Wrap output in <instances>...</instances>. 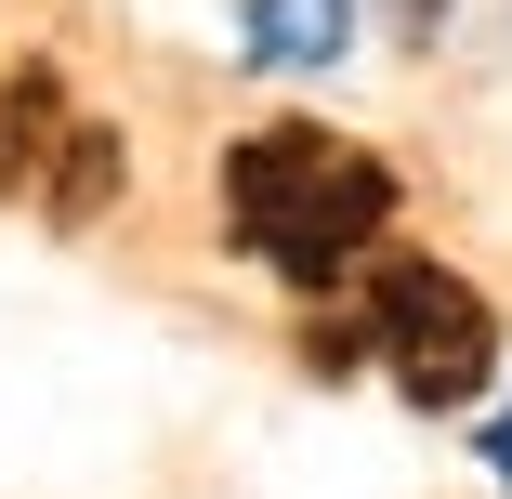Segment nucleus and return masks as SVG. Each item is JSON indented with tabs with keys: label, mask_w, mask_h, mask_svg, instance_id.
I'll return each mask as SVG.
<instances>
[{
	"label": "nucleus",
	"mask_w": 512,
	"mask_h": 499,
	"mask_svg": "<svg viewBox=\"0 0 512 499\" xmlns=\"http://www.w3.org/2000/svg\"><path fill=\"white\" fill-rule=\"evenodd\" d=\"M486 473H499V486H512V408H499V421H486Z\"/></svg>",
	"instance_id": "nucleus-6"
},
{
	"label": "nucleus",
	"mask_w": 512,
	"mask_h": 499,
	"mask_svg": "<svg viewBox=\"0 0 512 499\" xmlns=\"http://www.w3.org/2000/svg\"><path fill=\"white\" fill-rule=\"evenodd\" d=\"M224 224L250 263H276L289 289H329L355 263H381L394 237V171L368 145H342L329 119H263L224 145Z\"/></svg>",
	"instance_id": "nucleus-1"
},
{
	"label": "nucleus",
	"mask_w": 512,
	"mask_h": 499,
	"mask_svg": "<svg viewBox=\"0 0 512 499\" xmlns=\"http://www.w3.org/2000/svg\"><path fill=\"white\" fill-rule=\"evenodd\" d=\"M119 184H132V145H119L106 119H79V132H66V158H53V184H40V224H53V237H79Z\"/></svg>",
	"instance_id": "nucleus-5"
},
{
	"label": "nucleus",
	"mask_w": 512,
	"mask_h": 499,
	"mask_svg": "<svg viewBox=\"0 0 512 499\" xmlns=\"http://www.w3.org/2000/svg\"><path fill=\"white\" fill-rule=\"evenodd\" d=\"M355 53V0H250L237 14V66L289 79V66H342Z\"/></svg>",
	"instance_id": "nucleus-4"
},
{
	"label": "nucleus",
	"mask_w": 512,
	"mask_h": 499,
	"mask_svg": "<svg viewBox=\"0 0 512 499\" xmlns=\"http://www.w3.org/2000/svg\"><path fill=\"white\" fill-rule=\"evenodd\" d=\"M66 132H79L66 79H53V66H14V92H0V197H27V211H40V184H53Z\"/></svg>",
	"instance_id": "nucleus-3"
},
{
	"label": "nucleus",
	"mask_w": 512,
	"mask_h": 499,
	"mask_svg": "<svg viewBox=\"0 0 512 499\" xmlns=\"http://www.w3.org/2000/svg\"><path fill=\"white\" fill-rule=\"evenodd\" d=\"M368 355H381V381L407 394L421 421H447V408H473V394L499 381V316H486V289L460 276V263H421V250H381L368 263Z\"/></svg>",
	"instance_id": "nucleus-2"
}]
</instances>
